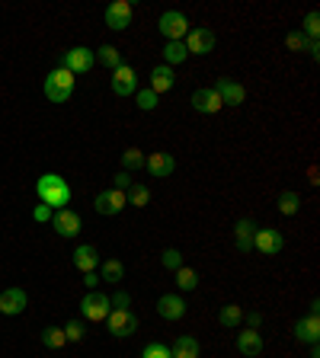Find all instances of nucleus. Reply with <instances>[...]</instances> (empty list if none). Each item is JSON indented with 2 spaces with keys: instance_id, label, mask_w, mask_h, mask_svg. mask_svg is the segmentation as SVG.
Segmentation results:
<instances>
[{
  "instance_id": "nucleus-1",
  "label": "nucleus",
  "mask_w": 320,
  "mask_h": 358,
  "mask_svg": "<svg viewBox=\"0 0 320 358\" xmlns=\"http://www.w3.org/2000/svg\"><path fill=\"white\" fill-rule=\"evenodd\" d=\"M35 192H39L42 205H48L51 211H61V208H68V205H71V183L64 179V176H58V173L39 176Z\"/></svg>"
},
{
  "instance_id": "nucleus-2",
  "label": "nucleus",
  "mask_w": 320,
  "mask_h": 358,
  "mask_svg": "<svg viewBox=\"0 0 320 358\" xmlns=\"http://www.w3.org/2000/svg\"><path fill=\"white\" fill-rule=\"evenodd\" d=\"M74 87H77V77L71 74L68 67H55V71L45 77V96H48L51 102H68Z\"/></svg>"
},
{
  "instance_id": "nucleus-3",
  "label": "nucleus",
  "mask_w": 320,
  "mask_h": 358,
  "mask_svg": "<svg viewBox=\"0 0 320 358\" xmlns=\"http://www.w3.org/2000/svg\"><path fill=\"white\" fill-rule=\"evenodd\" d=\"M157 29L167 42H183L186 33H189V19H186V13H179V10H167V13H160Z\"/></svg>"
},
{
  "instance_id": "nucleus-4",
  "label": "nucleus",
  "mask_w": 320,
  "mask_h": 358,
  "mask_svg": "<svg viewBox=\"0 0 320 358\" xmlns=\"http://www.w3.org/2000/svg\"><path fill=\"white\" fill-rule=\"evenodd\" d=\"M109 310H112L109 294H103V292H87L84 301H80V316L90 320V323H103L109 316Z\"/></svg>"
},
{
  "instance_id": "nucleus-5",
  "label": "nucleus",
  "mask_w": 320,
  "mask_h": 358,
  "mask_svg": "<svg viewBox=\"0 0 320 358\" xmlns=\"http://www.w3.org/2000/svg\"><path fill=\"white\" fill-rule=\"evenodd\" d=\"M93 64H96V51L87 45L64 51V58H61V67H68L71 74H87V71H93Z\"/></svg>"
},
{
  "instance_id": "nucleus-6",
  "label": "nucleus",
  "mask_w": 320,
  "mask_h": 358,
  "mask_svg": "<svg viewBox=\"0 0 320 358\" xmlns=\"http://www.w3.org/2000/svg\"><path fill=\"white\" fill-rule=\"evenodd\" d=\"M106 326H109V336L128 339V336H135V330H138V316L132 314V310H109Z\"/></svg>"
},
{
  "instance_id": "nucleus-7",
  "label": "nucleus",
  "mask_w": 320,
  "mask_h": 358,
  "mask_svg": "<svg viewBox=\"0 0 320 358\" xmlns=\"http://www.w3.org/2000/svg\"><path fill=\"white\" fill-rule=\"evenodd\" d=\"M128 205L125 192L122 189H106V192H96V202H93V208H96V215H122V208Z\"/></svg>"
},
{
  "instance_id": "nucleus-8",
  "label": "nucleus",
  "mask_w": 320,
  "mask_h": 358,
  "mask_svg": "<svg viewBox=\"0 0 320 358\" xmlns=\"http://www.w3.org/2000/svg\"><path fill=\"white\" fill-rule=\"evenodd\" d=\"M132 17H135V10L128 0H112L109 7H106V26H109L112 33H125L128 26H132Z\"/></svg>"
},
{
  "instance_id": "nucleus-9",
  "label": "nucleus",
  "mask_w": 320,
  "mask_h": 358,
  "mask_svg": "<svg viewBox=\"0 0 320 358\" xmlns=\"http://www.w3.org/2000/svg\"><path fill=\"white\" fill-rule=\"evenodd\" d=\"M51 227H55V233L58 237H64V240H71V237H77L80 233V227H84V221H80V215L71 208H61L51 215Z\"/></svg>"
},
{
  "instance_id": "nucleus-10",
  "label": "nucleus",
  "mask_w": 320,
  "mask_h": 358,
  "mask_svg": "<svg viewBox=\"0 0 320 358\" xmlns=\"http://www.w3.org/2000/svg\"><path fill=\"white\" fill-rule=\"evenodd\" d=\"M282 247H285V240H282V233H278L276 227H256V233H253V250H260L263 256H276Z\"/></svg>"
},
{
  "instance_id": "nucleus-11",
  "label": "nucleus",
  "mask_w": 320,
  "mask_h": 358,
  "mask_svg": "<svg viewBox=\"0 0 320 358\" xmlns=\"http://www.w3.org/2000/svg\"><path fill=\"white\" fill-rule=\"evenodd\" d=\"M215 33L211 29H205V26H199V29H189L186 33V39H183V45H186V51L189 55H208L211 48H215Z\"/></svg>"
},
{
  "instance_id": "nucleus-12",
  "label": "nucleus",
  "mask_w": 320,
  "mask_h": 358,
  "mask_svg": "<svg viewBox=\"0 0 320 358\" xmlns=\"http://www.w3.org/2000/svg\"><path fill=\"white\" fill-rule=\"evenodd\" d=\"M112 93L116 96H132V93H138V74L132 64H118L116 71H112Z\"/></svg>"
},
{
  "instance_id": "nucleus-13",
  "label": "nucleus",
  "mask_w": 320,
  "mask_h": 358,
  "mask_svg": "<svg viewBox=\"0 0 320 358\" xmlns=\"http://www.w3.org/2000/svg\"><path fill=\"white\" fill-rule=\"evenodd\" d=\"M144 167H148V173H151L154 179H167V176H173V170H177V160H173V154H167V150H154V154H148Z\"/></svg>"
},
{
  "instance_id": "nucleus-14",
  "label": "nucleus",
  "mask_w": 320,
  "mask_h": 358,
  "mask_svg": "<svg viewBox=\"0 0 320 358\" xmlns=\"http://www.w3.org/2000/svg\"><path fill=\"white\" fill-rule=\"evenodd\" d=\"M193 109L195 112H202V116H215V112H221V96L215 93V87H199V90L193 93Z\"/></svg>"
},
{
  "instance_id": "nucleus-15",
  "label": "nucleus",
  "mask_w": 320,
  "mask_h": 358,
  "mask_svg": "<svg viewBox=\"0 0 320 358\" xmlns=\"http://www.w3.org/2000/svg\"><path fill=\"white\" fill-rule=\"evenodd\" d=\"M157 314L163 316V320H183L186 316V301H183V294H160L157 298Z\"/></svg>"
},
{
  "instance_id": "nucleus-16",
  "label": "nucleus",
  "mask_w": 320,
  "mask_h": 358,
  "mask_svg": "<svg viewBox=\"0 0 320 358\" xmlns=\"http://www.w3.org/2000/svg\"><path fill=\"white\" fill-rule=\"evenodd\" d=\"M215 93L221 96V106H240L247 100V87L237 80H224V77L215 84Z\"/></svg>"
},
{
  "instance_id": "nucleus-17",
  "label": "nucleus",
  "mask_w": 320,
  "mask_h": 358,
  "mask_svg": "<svg viewBox=\"0 0 320 358\" xmlns=\"http://www.w3.org/2000/svg\"><path fill=\"white\" fill-rule=\"evenodd\" d=\"M26 304H29V298H26L23 288H7V292H0V314L19 316L26 310Z\"/></svg>"
},
{
  "instance_id": "nucleus-18",
  "label": "nucleus",
  "mask_w": 320,
  "mask_h": 358,
  "mask_svg": "<svg viewBox=\"0 0 320 358\" xmlns=\"http://www.w3.org/2000/svg\"><path fill=\"white\" fill-rule=\"evenodd\" d=\"M295 339L308 342V346H317V339H320V316L317 314H308V316L298 320L295 323Z\"/></svg>"
},
{
  "instance_id": "nucleus-19",
  "label": "nucleus",
  "mask_w": 320,
  "mask_h": 358,
  "mask_svg": "<svg viewBox=\"0 0 320 358\" xmlns=\"http://www.w3.org/2000/svg\"><path fill=\"white\" fill-rule=\"evenodd\" d=\"M173 84H177V77H173V67H167V64H157L151 71V77H148V90H154L157 96L160 93H170Z\"/></svg>"
},
{
  "instance_id": "nucleus-20",
  "label": "nucleus",
  "mask_w": 320,
  "mask_h": 358,
  "mask_svg": "<svg viewBox=\"0 0 320 358\" xmlns=\"http://www.w3.org/2000/svg\"><path fill=\"white\" fill-rule=\"evenodd\" d=\"M71 262H74V269H80V272H96V266H100L103 259H100V253H96V247H90V243H80V247H77L74 250V259H71Z\"/></svg>"
},
{
  "instance_id": "nucleus-21",
  "label": "nucleus",
  "mask_w": 320,
  "mask_h": 358,
  "mask_svg": "<svg viewBox=\"0 0 320 358\" xmlns=\"http://www.w3.org/2000/svg\"><path fill=\"white\" fill-rule=\"evenodd\" d=\"M237 352L247 358H256L263 352V336L260 330H244V333H237Z\"/></svg>"
},
{
  "instance_id": "nucleus-22",
  "label": "nucleus",
  "mask_w": 320,
  "mask_h": 358,
  "mask_svg": "<svg viewBox=\"0 0 320 358\" xmlns=\"http://www.w3.org/2000/svg\"><path fill=\"white\" fill-rule=\"evenodd\" d=\"M253 233H256V224H253L250 217H240L234 224V243L240 253H250L253 250Z\"/></svg>"
},
{
  "instance_id": "nucleus-23",
  "label": "nucleus",
  "mask_w": 320,
  "mask_h": 358,
  "mask_svg": "<svg viewBox=\"0 0 320 358\" xmlns=\"http://www.w3.org/2000/svg\"><path fill=\"white\" fill-rule=\"evenodd\" d=\"M100 278L109 285H122L125 278V266H122V259H103L100 262Z\"/></svg>"
},
{
  "instance_id": "nucleus-24",
  "label": "nucleus",
  "mask_w": 320,
  "mask_h": 358,
  "mask_svg": "<svg viewBox=\"0 0 320 358\" xmlns=\"http://www.w3.org/2000/svg\"><path fill=\"white\" fill-rule=\"evenodd\" d=\"M218 323L228 326V330H237V326L244 323V307H240V304H224V307L218 310Z\"/></svg>"
},
{
  "instance_id": "nucleus-25",
  "label": "nucleus",
  "mask_w": 320,
  "mask_h": 358,
  "mask_svg": "<svg viewBox=\"0 0 320 358\" xmlns=\"http://www.w3.org/2000/svg\"><path fill=\"white\" fill-rule=\"evenodd\" d=\"M170 355L173 358H199V339H193V336H179V339L173 342Z\"/></svg>"
},
{
  "instance_id": "nucleus-26",
  "label": "nucleus",
  "mask_w": 320,
  "mask_h": 358,
  "mask_svg": "<svg viewBox=\"0 0 320 358\" xmlns=\"http://www.w3.org/2000/svg\"><path fill=\"white\" fill-rule=\"evenodd\" d=\"M160 55H163V64L167 67H177V64H183V61L189 58V51H186L183 42H167Z\"/></svg>"
},
{
  "instance_id": "nucleus-27",
  "label": "nucleus",
  "mask_w": 320,
  "mask_h": 358,
  "mask_svg": "<svg viewBox=\"0 0 320 358\" xmlns=\"http://www.w3.org/2000/svg\"><path fill=\"white\" fill-rule=\"evenodd\" d=\"M276 205H278V211H282L285 217H292V215H298V211H301V195H298V192H292V189H285L282 195H278Z\"/></svg>"
},
{
  "instance_id": "nucleus-28",
  "label": "nucleus",
  "mask_w": 320,
  "mask_h": 358,
  "mask_svg": "<svg viewBox=\"0 0 320 358\" xmlns=\"http://www.w3.org/2000/svg\"><path fill=\"white\" fill-rule=\"evenodd\" d=\"M144 160H148V154H144L141 147H125V150H122V170H125V173H132V170H141Z\"/></svg>"
},
{
  "instance_id": "nucleus-29",
  "label": "nucleus",
  "mask_w": 320,
  "mask_h": 358,
  "mask_svg": "<svg viewBox=\"0 0 320 358\" xmlns=\"http://www.w3.org/2000/svg\"><path fill=\"white\" fill-rule=\"evenodd\" d=\"M128 205H135V208H148V202H151V189L141 183H132V189L125 192Z\"/></svg>"
},
{
  "instance_id": "nucleus-30",
  "label": "nucleus",
  "mask_w": 320,
  "mask_h": 358,
  "mask_svg": "<svg viewBox=\"0 0 320 358\" xmlns=\"http://www.w3.org/2000/svg\"><path fill=\"white\" fill-rule=\"evenodd\" d=\"M177 288L179 292H193V288H199V272L189 266H179L177 269Z\"/></svg>"
},
{
  "instance_id": "nucleus-31",
  "label": "nucleus",
  "mask_w": 320,
  "mask_h": 358,
  "mask_svg": "<svg viewBox=\"0 0 320 358\" xmlns=\"http://www.w3.org/2000/svg\"><path fill=\"white\" fill-rule=\"evenodd\" d=\"M42 346L45 349H61V346H68L64 330H61V326H45L42 330Z\"/></svg>"
},
{
  "instance_id": "nucleus-32",
  "label": "nucleus",
  "mask_w": 320,
  "mask_h": 358,
  "mask_svg": "<svg viewBox=\"0 0 320 358\" xmlns=\"http://www.w3.org/2000/svg\"><path fill=\"white\" fill-rule=\"evenodd\" d=\"M96 61H103V64L112 67V71H116L118 64H125V61H122V51H118L116 45H103V48H96Z\"/></svg>"
},
{
  "instance_id": "nucleus-33",
  "label": "nucleus",
  "mask_w": 320,
  "mask_h": 358,
  "mask_svg": "<svg viewBox=\"0 0 320 358\" xmlns=\"http://www.w3.org/2000/svg\"><path fill=\"white\" fill-rule=\"evenodd\" d=\"M135 106L141 109V112H154V109L160 106V102H157V93H154V90H138V93H135Z\"/></svg>"
},
{
  "instance_id": "nucleus-34",
  "label": "nucleus",
  "mask_w": 320,
  "mask_h": 358,
  "mask_svg": "<svg viewBox=\"0 0 320 358\" xmlns=\"http://www.w3.org/2000/svg\"><path fill=\"white\" fill-rule=\"evenodd\" d=\"M160 266L170 269V272H177V269L183 266V253H179L177 247H170V250H163V253H160Z\"/></svg>"
},
{
  "instance_id": "nucleus-35",
  "label": "nucleus",
  "mask_w": 320,
  "mask_h": 358,
  "mask_svg": "<svg viewBox=\"0 0 320 358\" xmlns=\"http://www.w3.org/2000/svg\"><path fill=\"white\" fill-rule=\"evenodd\" d=\"M61 330H64V339H68V342H80L87 336V330H84V323H80V320H68V323L61 326Z\"/></svg>"
},
{
  "instance_id": "nucleus-36",
  "label": "nucleus",
  "mask_w": 320,
  "mask_h": 358,
  "mask_svg": "<svg viewBox=\"0 0 320 358\" xmlns=\"http://www.w3.org/2000/svg\"><path fill=\"white\" fill-rule=\"evenodd\" d=\"M308 42H311V39H308V35H304L301 29H295V33H288V35H285L288 51H308Z\"/></svg>"
},
{
  "instance_id": "nucleus-37",
  "label": "nucleus",
  "mask_w": 320,
  "mask_h": 358,
  "mask_svg": "<svg viewBox=\"0 0 320 358\" xmlns=\"http://www.w3.org/2000/svg\"><path fill=\"white\" fill-rule=\"evenodd\" d=\"M141 358H173L170 355V346L167 342H148L141 352Z\"/></svg>"
},
{
  "instance_id": "nucleus-38",
  "label": "nucleus",
  "mask_w": 320,
  "mask_h": 358,
  "mask_svg": "<svg viewBox=\"0 0 320 358\" xmlns=\"http://www.w3.org/2000/svg\"><path fill=\"white\" fill-rule=\"evenodd\" d=\"M301 33L308 35V39H317L320 35V17H317V10H311L308 17H304V26H301Z\"/></svg>"
},
{
  "instance_id": "nucleus-39",
  "label": "nucleus",
  "mask_w": 320,
  "mask_h": 358,
  "mask_svg": "<svg viewBox=\"0 0 320 358\" xmlns=\"http://www.w3.org/2000/svg\"><path fill=\"white\" fill-rule=\"evenodd\" d=\"M132 183H135V179H132V173H125V170H118V173L112 176V189L128 192V189H132Z\"/></svg>"
},
{
  "instance_id": "nucleus-40",
  "label": "nucleus",
  "mask_w": 320,
  "mask_h": 358,
  "mask_svg": "<svg viewBox=\"0 0 320 358\" xmlns=\"http://www.w3.org/2000/svg\"><path fill=\"white\" fill-rule=\"evenodd\" d=\"M109 304H112V310H128V304H132V294H128V292H116L109 298Z\"/></svg>"
},
{
  "instance_id": "nucleus-41",
  "label": "nucleus",
  "mask_w": 320,
  "mask_h": 358,
  "mask_svg": "<svg viewBox=\"0 0 320 358\" xmlns=\"http://www.w3.org/2000/svg\"><path fill=\"white\" fill-rule=\"evenodd\" d=\"M51 215H55V211H51L48 205H35V211H33V221H39V224H45V221H51Z\"/></svg>"
},
{
  "instance_id": "nucleus-42",
  "label": "nucleus",
  "mask_w": 320,
  "mask_h": 358,
  "mask_svg": "<svg viewBox=\"0 0 320 358\" xmlns=\"http://www.w3.org/2000/svg\"><path fill=\"white\" fill-rule=\"evenodd\" d=\"M100 282H103V278H100V275H96V272H87V275H84L87 292H96V285H100Z\"/></svg>"
},
{
  "instance_id": "nucleus-43",
  "label": "nucleus",
  "mask_w": 320,
  "mask_h": 358,
  "mask_svg": "<svg viewBox=\"0 0 320 358\" xmlns=\"http://www.w3.org/2000/svg\"><path fill=\"white\" fill-rule=\"evenodd\" d=\"M308 55H311V58H320V42H317V39L308 42Z\"/></svg>"
},
{
  "instance_id": "nucleus-44",
  "label": "nucleus",
  "mask_w": 320,
  "mask_h": 358,
  "mask_svg": "<svg viewBox=\"0 0 320 358\" xmlns=\"http://www.w3.org/2000/svg\"><path fill=\"white\" fill-rule=\"evenodd\" d=\"M260 320H263L260 314H250V316H247V330H256V326H260Z\"/></svg>"
}]
</instances>
